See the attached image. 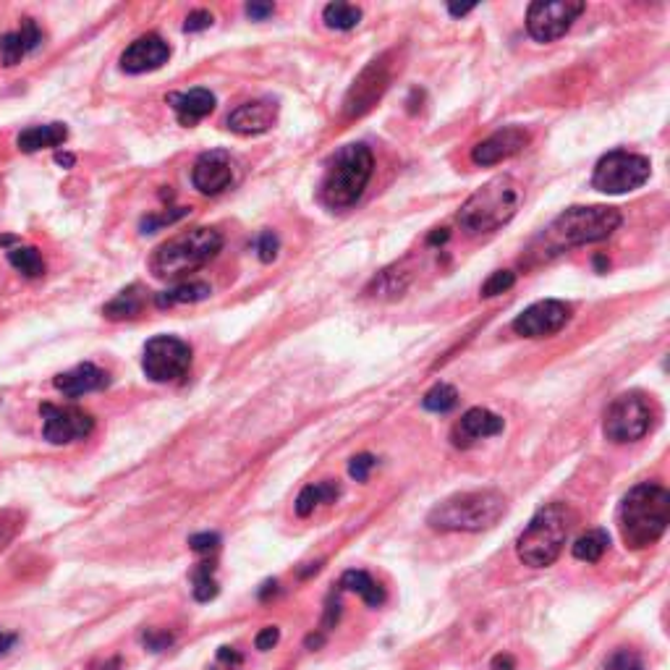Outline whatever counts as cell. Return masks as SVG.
<instances>
[{
    "instance_id": "obj_1",
    "label": "cell",
    "mask_w": 670,
    "mask_h": 670,
    "mask_svg": "<svg viewBox=\"0 0 670 670\" xmlns=\"http://www.w3.org/2000/svg\"><path fill=\"white\" fill-rule=\"evenodd\" d=\"M670 521V495L657 482L631 487L618 508V529L629 550H644L665 534Z\"/></svg>"
},
{
    "instance_id": "obj_2",
    "label": "cell",
    "mask_w": 670,
    "mask_h": 670,
    "mask_svg": "<svg viewBox=\"0 0 670 670\" xmlns=\"http://www.w3.org/2000/svg\"><path fill=\"white\" fill-rule=\"evenodd\" d=\"M574 524L576 513L566 503H550V506L540 508L516 542L519 561L532 568L553 566L561 558Z\"/></svg>"
},
{
    "instance_id": "obj_3",
    "label": "cell",
    "mask_w": 670,
    "mask_h": 670,
    "mask_svg": "<svg viewBox=\"0 0 670 670\" xmlns=\"http://www.w3.org/2000/svg\"><path fill=\"white\" fill-rule=\"evenodd\" d=\"M375 171V158L367 144H346L335 152L320 184V202L330 210L356 205Z\"/></svg>"
},
{
    "instance_id": "obj_4",
    "label": "cell",
    "mask_w": 670,
    "mask_h": 670,
    "mask_svg": "<svg viewBox=\"0 0 670 670\" xmlns=\"http://www.w3.org/2000/svg\"><path fill=\"white\" fill-rule=\"evenodd\" d=\"M506 498L495 490H474L445 498L427 516L435 532H485L506 516Z\"/></svg>"
},
{
    "instance_id": "obj_5",
    "label": "cell",
    "mask_w": 670,
    "mask_h": 670,
    "mask_svg": "<svg viewBox=\"0 0 670 670\" xmlns=\"http://www.w3.org/2000/svg\"><path fill=\"white\" fill-rule=\"evenodd\" d=\"M623 223L621 212L616 207L592 205V207H568L542 233V244L550 254H558L563 249L584 247L595 241L608 239L618 231Z\"/></svg>"
},
{
    "instance_id": "obj_6",
    "label": "cell",
    "mask_w": 670,
    "mask_h": 670,
    "mask_svg": "<svg viewBox=\"0 0 670 670\" xmlns=\"http://www.w3.org/2000/svg\"><path fill=\"white\" fill-rule=\"evenodd\" d=\"M521 202H524L521 186L511 176H495L461 205L459 226L469 236L493 233L513 220Z\"/></svg>"
},
{
    "instance_id": "obj_7",
    "label": "cell",
    "mask_w": 670,
    "mask_h": 670,
    "mask_svg": "<svg viewBox=\"0 0 670 670\" xmlns=\"http://www.w3.org/2000/svg\"><path fill=\"white\" fill-rule=\"evenodd\" d=\"M223 249V236L215 228H192L165 241L150 257V273L160 281H176L181 275L205 267Z\"/></svg>"
},
{
    "instance_id": "obj_8",
    "label": "cell",
    "mask_w": 670,
    "mask_h": 670,
    "mask_svg": "<svg viewBox=\"0 0 670 670\" xmlns=\"http://www.w3.org/2000/svg\"><path fill=\"white\" fill-rule=\"evenodd\" d=\"M652 430V404L650 398L631 390V393H621V396L608 406L605 411V422H602V432L610 443H636L642 440L647 432Z\"/></svg>"
},
{
    "instance_id": "obj_9",
    "label": "cell",
    "mask_w": 670,
    "mask_h": 670,
    "mask_svg": "<svg viewBox=\"0 0 670 670\" xmlns=\"http://www.w3.org/2000/svg\"><path fill=\"white\" fill-rule=\"evenodd\" d=\"M652 173L650 160L626 150H613L595 165L592 186L602 194H629L647 184Z\"/></svg>"
},
{
    "instance_id": "obj_10",
    "label": "cell",
    "mask_w": 670,
    "mask_h": 670,
    "mask_svg": "<svg viewBox=\"0 0 670 670\" xmlns=\"http://www.w3.org/2000/svg\"><path fill=\"white\" fill-rule=\"evenodd\" d=\"M192 367V346L176 335H155L144 346L142 370L152 383H176Z\"/></svg>"
},
{
    "instance_id": "obj_11",
    "label": "cell",
    "mask_w": 670,
    "mask_h": 670,
    "mask_svg": "<svg viewBox=\"0 0 670 670\" xmlns=\"http://www.w3.org/2000/svg\"><path fill=\"white\" fill-rule=\"evenodd\" d=\"M584 11V3H574V0H540L532 3L527 11V32L532 40L537 42H553L563 37L571 29Z\"/></svg>"
},
{
    "instance_id": "obj_12",
    "label": "cell",
    "mask_w": 670,
    "mask_h": 670,
    "mask_svg": "<svg viewBox=\"0 0 670 670\" xmlns=\"http://www.w3.org/2000/svg\"><path fill=\"white\" fill-rule=\"evenodd\" d=\"M42 438L53 445H69L84 440L95 430V417L79 406L42 404Z\"/></svg>"
},
{
    "instance_id": "obj_13",
    "label": "cell",
    "mask_w": 670,
    "mask_h": 670,
    "mask_svg": "<svg viewBox=\"0 0 670 670\" xmlns=\"http://www.w3.org/2000/svg\"><path fill=\"white\" fill-rule=\"evenodd\" d=\"M571 320V304L558 299L537 301L513 320V333L521 338H547L561 333Z\"/></svg>"
},
{
    "instance_id": "obj_14",
    "label": "cell",
    "mask_w": 670,
    "mask_h": 670,
    "mask_svg": "<svg viewBox=\"0 0 670 670\" xmlns=\"http://www.w3.org/2000/svg\"><path fill=\"white\" fill-rule=\"evenodd\" d=\"M390 84V69L385 58L380 61H372V66L362 71V76L356 79L354 87L349 89V95L343 100V113L346 118H359L364 116L372 105L385 95V89Z\"/></svg>"
},
{
    "instance_id": "obj_15",
    "label": "cell",
    "mask_w": 670,
    "mask_h": 670,
    "mask_svg": "<svg viewBox=\"0 0 670 670\" xmlns=\"http://www.w3.org/2000/svg\"><path fill=\"white\" fill-rule=\"evenodd\" d=\"M532 142L527 129L521 126H506V129L495 131L493 137L482 139L472 150V163L479 168H487V165H498L503 160L519 155L527 144Z\"/></svg>"
},
{
    "instance_id": "obj_16",
    "label": "cell",
    "mask_w": 670,
    "mask_h": 670,
    "mask_svg": "<svg viewBox=\"0 0 670 670\" xmlns=\"http://www.w3.org/2000/svg\"><path fill=\"white\" fill-rule=\"evenodd\" d=\"M192 184L197 192L215 197L233 184V160L228 152L210 150L199 155L192 168Z\"/></svg>"
},
{
    "instance_id": "obj_17",
    "label": "cell",
    "mask_w": 670,
    "mask_h": 670,
    "mask_svg": "<svg viewBox=\"0 0 670 670\" xmlns=\"http://www.w3.org/2000/svg\"><path fill=\"white\" fill-rule=\"evenodd\" d=\"M171 58V48L160 35H144L134 40L121 55V69L126 74H147L160 69Z\"/></svg>"
},
{
    "instance_id": "obj_18",
    "label": "cell",
    "mask_w": 670,
    "mask_h": 670,
    "mask_svg": "<svg viewBox=\"0 0 670 670\" xmlns=\"http://www.w3.org/2000/svg\"><path fill=\"white\" fill-rule=\"evenodd\" d=\"M275 121H278V103L275 100H252V103H244L233 110L226 118V126L241 137H257V134L273 129Z\"/></svg>"
},
{
    "instance_id": "obj_19",
    "label": "cell",
    "mask_w": 670,
    "mask_h": 670,
    "mask_svg": "<svg viewBox=\"0 0 670 670\" xmlns=\"http://www.w3.org/2000/svg\"><path fill=\"white\" fill-rule=\"evenodd\" d=\"M506 427L503 417L493 414L490 409H469L459 422L453 424L451 440L456 448H472L474 443L487 438H495Z\"/></svg>"
},
{
    "instance_id": "obj_20",
    "label": "cell",
    "mask_w": 670,
    "mask_h": 670,
    "mask_svg": "<svg viewBox=\"0 0 670 670\" xmlns=\"http://www.w3.org/2000/svg\"><path fill=\"white\" fill-rule=\"evenodd\" d=\"M110 383L108 372H103L95 364H76L74 370L61 372V375H55L53 385L61 390L66 398H79L87 396V393H95V390H103L105 385Z\"/></svg>"
},
{
    "instance_id": "obj_21",
    "label": "cell",
    "mask_w": 670,
    "mask_h": 670,
    "mask_svg": "<svg viewBox=\"0 0 670 670\" xmlns=\"http://www.w3.org/2000/svg\"><path fill=\"white\" fill-rule=\"evenodd\" d=\"M165 103L176 110L181 126H194L215 110V95H212L210 89L197 87L189 89V92H173V95L165 97Z\"/></svg>"
},
{
    "instance_id": "obj_22",
    "label": "cell",
    "mask_w": 670,
    "mask_h": 670,
    "mask_svg": "<svg viewBox=\"0 0 670 670\" xmlns=\"http://www.w3.org/2000/svg\"><path fill=\"white\" fill-rule=\"evenodd\" d=\"M42 45V29L37 27L35 19H24L16 32H6L0 37V55L6 66H16L21 58H27L29 53H35Z\"/></svg>"
},
{
    "instance_id": "obj_23",
    "label": "cell",
    "mask_w": 670,
    "mask_h": 670,
    "mask_svg": "<svg viewBox=\"0 0 670 670\" xmlns=\"http://www.w3.org/2000/svg\"><path fill=\"white\" fill-rule=\"evenodd\" d=\"M69 139V129L63 124H45V126H29L19 134L16 144L21 152H40L50 147H61Z\"/></svg>"
},
{
    "instance_id": "obj_24",
    "label": "cell",
    "mask_w": 670,
    "mask_h": 670,
    "mask_svg": "<svg viewBox=\"0 0 670 670\" xmlns=\"http://www.w3.org/2000/svg\"><path fill=\"white\" fill-rule=\"evenodd\" d=\"M142 309H144V288L134 283V286L124 288L116 299L105 304L103 315L113 322L134 320L137 315H142Z\"/></svg>"
},
{
    "instance_id": "obj_25",
    "label": "cell",
    "mask_w": 670,
    "mask_h": 670,
    "mask_svg": "<svg viewBox=\"0 0 670 670\" xmlns=\"http://www.w3.org/2000/svg\"><path fill=\"white\" fill-rule=\"evenodd\" d=\"M338 495H341V485L333 482V479H325L320 485H307L299 493V498H296V513H299L301 519H307L320 503H335Z\"/></svg>"
},
{
    "instance_id": "obj_26",
    "label": "cell",
    "mask_w": 670,
    "mask_h": 670,
    "mask_svg": "<svg viewBox=\"0 0 670 670\" xmlns=\"http://www.w3.org/2000/svg\"><path fill=\"white\" fill-rule=\"evenodd\" d=\"M341 587L349 589V592H356V595L362 597L367 605H372V608H377V605H383L385 602L383 587H380L367 571H346V574L341 576Z\"/></svg>"
},
{
    "instance_id": "obj_27",
    "label": "cell",
    "mask_w": 670,
    "mask_h": 670,
    "mask_svg": "<svg viewBox=\"0 0 670 670\" xmlns=\"http://www.w3.org/2000/svg\"><path fill=\"white\" fill-rule=\"evenodd\" d=\"M212 294V288L207 283H178V286L168 288L163 294L155 296V304L158 307H176V304H194V301H202Z\"/></svg>"
},
{
    "instance_id": "obj_28",
    "label": "cell",
    "mask_w": 670,
    "mask_h": 670,
    "mask_svg": "<svg viewBox=\"0 0 670 670\" xmlns=\"http://www.w3.org/2000/svg\"><path fill=\"white\" fill-rule=\"evenodd\" d=\"M610 547V534L605 529H592V532L582 534L574 542V558L584 563H597Z\"/></svg>"
},
{
    "instance_id": "obj_29",
    "label": "cell",
    "mask_w": 670,
    "mask_h": 670,
    "mask_svg": "<svg viewBox=\"0 0 670 670\" xmlns=\"http://www.w3.org/2000/svg\"><path fill=\"white\" fill-rule=\"evenodd\" d=\"M8 262L29 281L45 275V260H42V254L35 247H11L8 249Z\"/></svg>"
},
{
    "instance_id": "obj_30",
    "label": "cell",
    "mask_w": 670,
    "mask_h": 670,
    "mask_svg": "<svg viewBox=\"0 0 670 670\" xmlns=\"http://www.w3.org/2000/svg\"><path fill=\"white\" fill-rule=\"evenodd\" d=\"M322 19L330 29H338V32H349L354 29L359 21H362V8L351 6V3H330L322 11Z\"/></svg>"
},
{
    "instance_id": "obj_31",
    "label": "cell",
    "mask_w": 670,
    "mask_h": 670,
    "mask_svg": "<svg viewBox=\"0 0 670 670\" xmlns=\"http://www.w3.org/2000/svg\"><path fill=\"white\" fill-rule=\"evenodd\" d=\"M192 592L197 602H210L218 595V579H215V563L205 561L197 563L192 571Z\"/></svg>"
},
{
    "instance_id": "obj_32",
    "label": "cell",
    "mask_w": 670,
    "mask_h": 670,
    "mask_svg": "<svg viewBox=\"0 0 670 670\" xmlns=\"http://www.w3.org/2000/svg\"><path fill=\"white\" fill-rule=\"evenodd\" d=\"M456 404H459V393L448 383H438L432 390H427L422 398L424 409L435 411V414H448L451 409H456Z\"/></svg>"
},
{
    "instance_id": "obj_33",
    "label": "cell",
    "mask_w": 670,
    "mask_h": 670,
    "mask_svg": "<svg viewBox=\"0 0 670 670\" xmlns=\"http://www.w3.org/2000/svg\"><path fill=\"white\" fill-rule=\"evenodd\" d=\"M513 283H516V273L513 270H498V273H493L482 283V299H493V296L506 294L508 288H513Z\"/></svg>"
},
{
    "instance_id": "obj_34",
    "label": "cell",
    "mask_w": 670,
    "mask_h": 670,
    "mask_svg": "<svg viewBox=\"0 0 670 670\" xmlns=\"http://www.w3.org/2000/svg\"><path fill=\"white\" fill-rule=\"evenodd\" d=\"M605 670H644V663L634 650H618L610 655Z\"/></svg>"
},
{
    "instance_id": "obj_35",
    "label": "cell",
    "mask_w": 670,
    "mask_h": 670,
    "mask_svg": "<svg viewBox=\"0 0 670 670\" xmlns=\"http://www.w3.org/2000/svg\"><path fill=\"white\" fill-rule=\"evenodd\" d=\"M186 212H189L186 207H176V210H168V212H163V215H150V218L142 220V233H155L158 228L171 226V223L184 218Z\"/></svg>"
},
{
    "instance_id": "obj_36",
    "label": "cell",
    "mask_w": 670,
    "mask_h": 670,
    "mask_svg": "<svg viewBox=\"0 0 670 670\" xmlns=\"http://www.w3.org/2000/svg\"><path fill=\"white\" fill-rule=\"evenodd\" d=\"M377 459L372 456V453H359V456H354L349 464V474L356 479V482H367V477H370V472L375 469Z\"/></svg>"
},
{
    "instance_id": "obj_37",
    "label": "cell",
    "mask_w": 670,
    "mask_h": 670,
    "mask_svg": "<svg viewBox=\"0 0 670 670\" xmlns=\"http://www.w3.org/2000/svg\"><path fill=\"white\" fill-rule=\"evenodd\" d=\"M278 249H281V241L273 231H262L260 239H257V254H260L262 262H273L278 257Z\"/></svg>"
},
{
    "instance_id": "obj_38",
    "label": "cell",
    "mask_w": 670,
    "mask_h": 670,
    "mask_svg": "<svg viewBox=\"0 0 670 670\" xmlns=\"http://www.w3.org/2000/svg\"><path fill=\"white\" fill-rule=\"evenodd\" d=\"M142 642L150 652H163L173 644V636L168 631H144Z\"/></svg>"
},
{
    "instance_id": "obj_39",
    "label": "cell",
    "mask_w": 670,
    "mask_h": 670,
    "mask_svg": "<svg viewBox=\"0 0 670 670\" xmlns=\"http://www.w3.org/2000/svg\"><path fill=\"white\" fill-rule=\"evenodd\" d=\"M218 545L220 537L215 532H202L189 537V547H192L194 553H212V550H218Z\"/></svg>"
},
{
    "instance_id": "obj_40",
    "label": "cell",
    "mask_w": 670,
    "mask_h": 670,
    "mask_svg": "<svg viewBox=\"0 0 670 670\" xmlns=\"http://www.w3.org/2000/svg\"><path fill=\"white\" fill-rule=\"evenodd\" d=\"M212 27V14L210 11H192V14L186 16L184 21V32H202V29H210Z\"/></svg>"
},
{
    "instance_id": "obj_41",
    "label": "cell",
    "mask_w": 670,
    "mask_h": 670,
    "mask_svg": "<svg viewBox=\"0 0 670 670\" xmlns=\"http://www.w3.org/2000/svg\"><path fill=\"white\" fill-rule=\"evenodd\" d=\"M278 639H281V631L275 629V626H265V629L257 634L254 644H257V650L260 652H267V650H273L275 644H278Z\"/></svg>"
},
{
    "instance_id": "obj_42",
    "label": "cell",
    "mask_w": 670,
    "mask_h": 670,
    "mask_svg": "<svg viewBox=\"0 0 670 670\" xmlns=\"http://www.w3.org/2000/svg\"><path fill=\"white\" fill-rule=\"evenodd\" d=\"M275 14L273 3H249L247 6V16L254 21H265L267 16Z\"/></svg>"
},
{
    "instance_id": "obj_43",
    "label": "cell",
    "mask_w": 670,
    "mask_h": 670,
    "mask_svg": "<svg viewBox=\"0 0 670 670\" xmlns=\"http://www.w3.org/2000/svg\"><path fill=\"white\" fill-rule=\"evenodd\" d=\"M16 642H19V636L8 634V631H0V655H8V652L16 647Z\"/></svg>"
},
{
    "instance_id": "obj_44",
    "label": "cell",
    "mask_w": 670,
    "mask_h": 670,
    "mask_svg": "<svg viewBox=\"0 0 670 670\" xmlns=\"http://www.w3.org/2000/svg\"><path fill=\"white\" fill-rule=\"evenodd\" d=\"M493 670H516V660L511 655H495Z\"/></svg>"
},
{
    "instance_id": "obj_45",
    "label": "cell",
    "mask_w": 670,
    "mask_h": 670,
    "mask_svg": "<svg viewBox=\"0 0 670 670\" xmlns=\"http://www.w3.org/2000/svg\"><path fill=\"white\" fill-rule=\"evenodd\" d=\"M220 660L228 665H239L241 663V655L239 652H233L231 647H220Z\"/></svg>"
},
{
    "instance_id": "obj_46",
    "label": "cell",
    "mask_w": 670,
    "mask_h": 670,
    "mask_svg": "<svg viewBox=\"0 0 670 670\" xmlns=\"http://www.w3.org/2000/svg\"><path fill=\"white\" fill-rule=\"evenodd\" d=\"M451 16H466L469 11H474V6H448Z\"/></svg>"
},
{
    "instance_id": "obj_47",
    "label": "cell",
    "mask_w": 670,
    "mask_h": 670,
    "mask_svg": "<svg viewBox=\"0 0 670 670\" xmlns=\"http://www.w3.org/2000/svg\"><path fill=\"white\" fill-rule=\"evenodd\" d=\"M55 163L71 168V165H74V158H71V155H63V152H58V155H55Z\"/></svg>"
},
{
    "instance_id": "obj_48",
    "label": "cell",
    "mask_w": 670,
    "mask_h": 670,
    "mask_svg": "<svg viewBox=\"0 0 670 670\" xmlns=\"http://www.w3.org/2000/svg\"><path fill=\"white\" fill-rule=\"evenodd\" d=\"M322 642H325V636H309V639H307V647H320V644Z\"/></svg>"
}]
</instances>
